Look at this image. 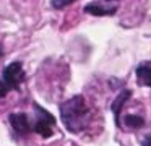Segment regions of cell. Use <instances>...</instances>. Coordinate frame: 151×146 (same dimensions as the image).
<instances>
[{"instance_id":"cell-1","label":"cell","mask_w":151,"mask_h":146,"mask_svg":"<svg viewBox=\"0 0 151 146\" xmlns=\"http://www.w3.org/2000/svg\"><path fill=\"white\" fill-rule=\"evenodd\" d=\"M60 112H62L63 123L67 125V128L70 132H81L85 128L88 109H86L85 101H83L81 96H75L70 101H67L65 104H62Z\"/></svg>"},{"instance_id":"cell-2","label":"cell","mask_w":151,"mask_h":146,"mask_svg":"<svg viewBox=\"0 0 151 146\" xmlns=\"http://www.w3.org/2000/svg\"><path fill=\"white\" fill-rule=\"evenodd\" d=\"M24 80V71L21 62H13L4 70V81L8 86V89H18L20 83Z\"/></svg>"},{"instance_id":"cell-3","label":"cell","mask_w":151,"mask_h":146,"mask_svg":"<svg viewBox=\"0 0 151 146\" xmlns=\"http://www.w3.org/2000/svg\"><path fill=\"white\" fill-rule=\"evenodd\" d=\"M8 120H10L12 127H13L15 130H17L18 133H28L31 130L29 127V120H28V115L26 114H10V117H8Z\"/></svg>"},{"instance_id":"cell-4","label":"cell","mask_w":151,"mask_h":146,"mask_svg":"<svg viewBox=\"0 0 151 146\" xmlns=\"http://www.w3.org/2000/svg\"><path fill=\"white\" fill-rule=\"evenodd\" d=\"M85 12L94 16H111L117 12V6H102L99 3H88L85 6Z\"/></svg>"},{"instance_id":"cell-5","label":"cell","mask_w":151,"mask_h":146,"mask_svg":"<svg viewBox=\"0 0 151 146\" xmlns=\"http://www.w3.org/2000/svg\"><path fill=\"white\" fill-rule=\"evenodd\" d=\"M130 96H132V91H128V89L122 91V93L119 94L117 97H115V101L112 102V106H111L112 112L115 114V123H117V125H120V122H119V115H120V110H122V107H124V104L127 102L128 99H130Z\"/></svg>"},{"instance_id":"cell-6","label":"cell","mask_w":151,"mask_h":146,"mask_svg":"<svg viewBox=\"0 0 151 146\" xmlns=\"http://www.w3.org/2000/svg\"><path fill=\"white\" fill-rule=\"evenodd\" d=\"M138 83L143 86H151V62H145L137 68Z\"/></svg>"},{"instance_id":"cell-7","label":"cell","mask_w":151,"mask_h":146,"mask_svg":"<svg viewBox=\"0 0 151 146\" xmlns=\"http://www.w3.org/2000/svg\"><path fill=\"white\" fill-rule=\"evenodd\" d=\"M34 130H36L39 135H42L44 138H49V136L52 135V125H50L49 122H46V120H42V119H39L36 122Z\"/></svg>"},{"instance_id":"cell-8","label":"cell","mask_w":151,"mask_h":146,"mask_svg":"<svg viewBox=\"0 0 151 146\" xmlns=\"http://www.w3.org/2000/svg\"><path fill=\"white\" fill-rule=\"evenodd\" d=\"M125 123L132 128H140V127L145 125V120L140 115H127L125 117Z\"/></svg>"},{"instance_id":"cell-9","label":"cell","mask_w":151,"mask_h":146,"mask_svg":"<svg viewBox=\"0 0 151 146\" xmlns=\"http://www.w3.org/2000/svg\"><path fill=\"white\" fill-rule=\"evenodd\" d=\"M34 109H36L37 115H41L39 119H42V120H46V122H49L50 125H54V123H55V119H54V117L50 115V114L47 112L46 109H42V107H41V106H37V104H34Z\"/></svg>"},{"instance_id":"cell-10","label":"cell","mask_w":151,"mask_h":146,"mask_svg":"<svg viewBox=\"0 0 151 146\" xmlns=\"http://www.w3.org/2000/svg\"><path fill=\"white\" fill-rule=\"evenodd\" d=\"M75 2L76 0H52L50 5H52V8H55V10H62V8H65V6L72 5V3H75Z\"/></svg>"},{"instance_id":"cell-11","label":"cell","mask_w":151,"mask_h":146,"mask_svg":"<svg viewBox=\"0 0 151 146\" xmlns=\"http://www.w3.org/2000/svg\"><path fill=\"white\" fill-rule=\"evenodd\" d=\"M8 93V86L5 84L4 80H0V97H5Z\"/></svg>"},{"instance_id":"cell-12","label":"cell","mask_w":151,"mask_h":146,"mask_svg":"<svg viewBox=\"0 0 151 146\" xmlns=\"http://www.w3.org/2000/svg\"><path fill=\"white\" fill-rule=\"evenodd\" d=\"M143 146H151V136H146V140L143 141Z\"/></svg>"},{"instance_id":"cell-13","label":"cell","mask_w":151,"mask_h":146,"mask_svg":"<svg viewBox=\"0 0 151 146\" xmlns=\"http://www.w3.org/2000/svg\"><path fill=\"white\" fill-rule=\"evenodd\" d=\"M0 55H2V49H0Z\"/></svg>"},{"instance_id":"cell-14","label":"cell","mask_w":151,"mask_h":146,"mask_svg":"<svg viewBox=\"0 0 151 146\" xmlns=\"http://www.w3.org/2000/svg\"><path fill=\"white\" fill-rule=\"evenodd\" d=\"M107 2H114V0H107Z\"/></svg>"}]
</instances>
